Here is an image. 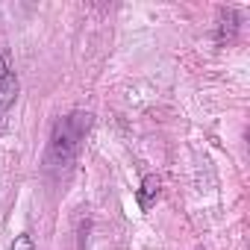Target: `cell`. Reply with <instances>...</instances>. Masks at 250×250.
<instances>
[{"label": "cell", "instance_id": "obj_4", "mask_svg": "<svg viewBox=\"0 0 250 250\" xmlns=\"http://www.w3.org/2000/svg\"><path fill=\"white\" fill-rule=\"evenodd\" d=\"M9 250H39V247H36V241H33L30 232H21V235H15V241H12Z\"/></svg>", "mask_w": 250, "mask_h": 250}, {"label": "cell", "instance_id": "obj_3", "mask_svg": "<svg viewBox=\"0 0 250 250\" xmlns=\"http://www.w3.org/2000/svg\"><path fill=\"white\" fill-rule=\"evenodd\" d=\"M159 188H162V183H159L156 174H147V177L142 180V186H139V191H136V203H139L142 212H150V209L156 206V200H159Z\"/></svg>", "mask_w": 250, "mask_h": 250}, {"label": "cell", "instance_id": "obj_2", "mask_svg": "<svg viewBox=\"0 0 250 250\" xmlns=\"http://www.w3.org/2000/svg\"><path fill=\"white\" fill-rule=\"evenodd\" d=\"M18 100V77L9 65V56L0 53V115H6Z\"/></svg>", "mask_w": 250, "mask_h": 250}, {"label": "cell", "instance_id": "obj_1", "mask_svg": "<svg viewBox=\"0 0 250 250\" xmlns=\"http://www.w3.org/2000/svg\"><path fill=\"white\" fill-rule=\"evenodd\" d=\"M88 130H91V112H80L77 109V112H68L65 118H59L53 124V130H50L44 165L47 168H56V171L68 168L77 159V153H80Z\"/></svg>", "mask_w": 250, "mask_h": 250}]
</instances>
